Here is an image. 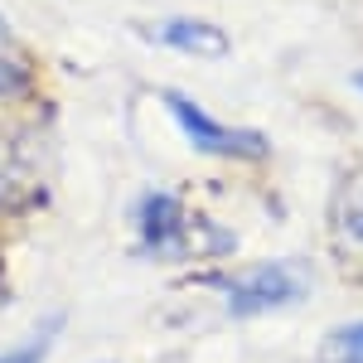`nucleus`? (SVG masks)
<instances>
[{
    "label": "nucleus",
    "mask_w": 363,
    "mask_h": 363,
    "mask_svg": "<svg viewBox=\"0 0 363 363\" xmlns=\"http://www.w3.org/2000/svg\"><path fill=\"white\" fill-rule=\"evenodd\" d=\"M165 107L169 116L179 121V131L189 136L194 150L203 155H228V160H262L272 145L262 131H252V126H223V121H213V116L203 112L199 102H189L184 92H165Z\"/></svg>",
    "instance_id": "2"
},
{
    "label": "nucleus",
    "mask_w": 363,
    "mask_h": 363,
    "mask_svg": "<svg viewBox=\"0 0 363 363\" xmlns=\"http://www.w3.org/2000/svg\"><path fill=\"white\" fill-rule=\"evenodd\" d=\"M359 87H363V78H359Z\"/></svg>",
    "instance_id": "10"
},
{
    "label": "nucleus",
    "mask_w": 363,
    "mask_h": 363,
    "mask_svg": "<svg viewBox=\"0 0 363 363\" xmlns=\"http://www.w3.org/2000/svg\"><path fill=\"white\" fill-rule=\"evenodd\" d=\"M320 363H363V320L335 325L320 344Z\"/></svg>",
    "instance_id": "6"
},
{
    "label": "nucleus",
    "mask_w": 363,
    "mask_h": 363,
    "mask_svg": "<svg viewBox=\"0 0 363 363\" xmlns=\"http://www.w3.org/2000/svg\"><path fill=\"white\" fill-rule=\"evenodd\" d=\"M54 330H58V320H49L44 335H34L29 344L10 349V354H0V363H44V359H49V335H54Z\"/></svg>",
    "instance_id": "7"
},
{
    "label": "nucleus",
    "mask_w": 363,
    "mask_h": 363,
    "mask_svg": "<svg viewBox=\"0 0 363 363\" xmlns=\"http://www.w3.org/2000/svg\"><path fill=\"white\" fill-rule=\"evenodd\" d=\"M199 228H203V218H189L174 194L140 199V247L145 252H155V257H189V252H199V242H194Z\"/></svg>",
    "instance_id": "3"
},
{
    "label": "nucleus",
    "mask_w": 363,
    "mask_h": 363,
    "mask_svg": "<svg viewBox=\"0 0 363 363\" xmlns=\"http://www.w3.org/2000/svg\"><path fill=\"white\" fill-rule=\"evenodd\" d=\"M155 44H165V49H179V54H203V58H223L233 44H228V34L218 25H208V20H160V25L145 29Z\"/></svg>",
    "instance_id": "5"
},
{
    "label": "nucleus",
    "mask_w": 363,
    "mask_h": 363,
    "mask_svg": "<svg viewBox=\"0 0 363 363\" xmlns=\"http://www.w3.org/2000/svg\"><path fill=\"white\" fill-rule=\"evenodd\" d=\"M25 83H29L25 63L10 54V49H0V97H15V92H20Z\"/></svg>",
    "instance_id": "8"
},
{
    "label": "nucleus",
    "mask_w": 363,
    "mask_h": 363,
    "mask_svg": "<svg viewBox=\"0 0 363 363\" xmlns=\"http://www.w3.org/2000/svg\"><path fill=\"white\" fill-rule=\"evenodd\" d=\"M310 291V272L306 262L296 257H281V262H262V267H247L242 277L228 281V315H267V310H286L296 301H306Z\"/></svg>",
    "instance_id": "1"
},
{
    "label": "nucleus",
    "mask_w": 363,
    "mask_h": 363,
    "mask_svg": "<svg viewBox=\"0 0 363 363\" xmlns=\"http://www.w3.org/2000/svg\"><path fill=\"white\" fill-rule=\"evenodd\" d=\"M330 242H335L339 267L363 281V174H354L339 189L335 213H330Z\"/></svg>",
    "instance_id": "4"
},
{
    "label": "nucleus",
    "mask_w": 363,
    "mask_h": 363,
    "mask_svg": "<svg viewBox=\"0 0 363 363\" xmlns=\"http://www.w3.org/2000/svg\"><path fill=\"white\" fill-rule=\"evenodd\" d=\"M0 49H10V20L0 15Z\"/></svg>",
    "instance_id": "9"
}]
</instances>
